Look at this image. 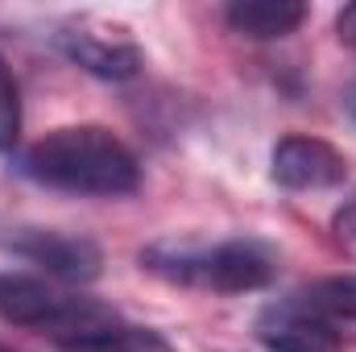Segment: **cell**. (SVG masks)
<instances>
[{
	"label": "cell",
	"instance_id": "obj_1",
	"mask_svg": "<svg viewBox=\"0 0 356 352\" xmlns=\"http://www.w3.org/2000/svg\"><path fill=\"white\" fill-rule=\"evenodd\" d=\"M17 170L33 178L38 186L63 195H91V199H116L141 186L137 154L112 129L99 125H71L46 133L21 154Z\"/></svg>",
	"mask_w": 356,
	"mask_h": 352
},
{
	"label": "cell",
	"instance_id": "obj_2",
	"mask_svg": "<svg viewBox=\"0 0 356 352\" xmlns=\"http://www.w3.org/2000/svg\"><path fill=\"white\" fill-rule=\"evenodd\" d=\"M141 265L175 286L191 290H220L245 294L261 290L277 273V253L261 241H224V245H186V241H158L141 253Z\"/></svg>",
	"mask_w": 356,
	"mask_h": 352
},
{
	"label": "cell",
	"instance_id": "obj_3",
	"mask_svg": "<svg viewBox=\"0 0 356 352\" xmlns=\"http://www.w3.org/2000/svg\"><path fill=\"white\" fill-rule=\"evenodd\" d=\"M54 46L95 79H133L145 67L141 46L133 38H124V29L104 25V21H88V17L58 25Z\"/></svg>",
	"mask_w": 356,
	"mask_h": 352
},
{
	"label": "cell",
	"instance_id": "obj_4",
	"mask_svg": "<svg viewBox=\"0 0 356 352\" xmlns=\"http://www.w3.org/2000/svg\"><path fill=\"white\" fill-rule=\"evenodd\" d=\"M269 175L282 191H332L348 178V158L323 137H282L269 154Z\"/></svg>",
	"mask_w": 356,
	"mask_h": 352
},
{
	"label": "cell",
	"instance_id": "obj_5",
	"mask_svg": "<svg viewBox=\"0 0 356 352\" xmlns=\"http://www.w3.org/2000/svg\"><path fill=\"white\" fill-rule=\"evenodd\" d=\"M17 257L33 262L46 269L50 278L63 282H95L104 269V253L88 237H71V232H54V228H21L4 241Z\"/></svg>",
	"mask_w": 356,
	"mask_h": 352
},
{
	"label": "cell",
	"instance_id": "obj_6",
	"mask_svg": "<svg viewBox=\"0 0 356 352\" xmlns=\"http://www.w3.org/2000/svg\"><path fill=\"white\" fill-rule=\"evenodd\" d=\"M257 340L269 352H344L340 332L302 303L266 307L257 315Z\"/></svg>",
	"mask_w": 356,
	"mask_h": 352
},
{
	"label": "cell",
	"instance_id": "obj_7",
	"mask_svg": "<svg viewBox=\"0 0 356 352\" xmlns=\"http://www.w3.org/2000/svg\"><path fill=\"white\" fill-rule=\"evenodd\" d=\"M67 294L46 286L42 278H29V273H0V319L17 323V328H33L42 332L50 323V315L58 311Z\"/></svg>",
	"mask_w": 356,
	"mask_h": 352
},
{
	"label": "cell",
	"instance_id": "obj_8",
	"mask_svg": "<svg viewBox=\"0 0 356 352\" xmlns=\"http://www.w3.org/2000/svg\"><path fill=\"white\" fill-rule=\"evenodd\" d=\"M228 25L253 42H273V38H286L294 33L302 21H307V4L298 0H232L224 8Z\"/></svg>",
	"mask_w": 356,
	"mask_h": 352
},
{
	"label": "cell",
	"instance_id": "obj_9",
	"mask_svg": "<svg viewBox=\"0 0 356 352\" xmlns=\"http://www.w3.org/2000/svg\"><path fill=\"white\" fill-rule=\"evenodd\" d=\"M298 303L315 315H332V319H356V273L344 278H323V282H311Z\"/></svg>",
	"mask_w": 356,
	"mask_h": 352
},
{
	"label": "cell",
	"instance_id": "obj_10",
	"mask_svg": "<svg viewBox=\"0 0 356 352\" xmlns=\"http://www.w3.org/2000/svg\"><path fill=\"white\" fill-rule=\"evenodd\" d=\"M67 352H175V344L154 332V328H129V323H116L112 332L95 336L79 349H67Z\"/></svg>",
	"mask_w": 356,
	"mask_h": 352
},
{
	"label": "cell",
	"instance_id": "obj_11",
	"mask_svg": "<svg viewBox=\"0 0 356 352\" xmlns=\"http://www.w3.org/2000/svg\"><path fill=\"white\" fill-rule=\"evenodd\" d=\"M21 137V95L8 75V63L0 58V150H13Z\"/></svg>",
	"mask_w": 356,
	"mask_h": 352
},
{
	"label": "cell",
	"instance_id": "obj_12",
	"mask_svg": "<svg viewBox=\"0 0 356 352\" xmlns=\"http://www.w3.org/2000/svg\"><path fill=\"white\" fill-rule=\"evenodd\" d=\"M336 232H340L344 241H353V245H356V199H348V203L336 211Z\"/></svg>",
	"mask_w": 356,
	"mask_h": 352
},
{
	"label": "cell",
	"instance_id": "obj_13",
	"mask_svg": "<svg viewBox=\"0 0 356 352\" xmlns=\"http://www.w3.org/2000/svg\"><path fill=\"white\" fill-rule=\"evenodd\" d=\"M336 33H340V42L356 46V4H344V8H340V17H336Z\"/></svg>",
	"mask_w": 356,
	"mask_h": 352
}]
</instances>
